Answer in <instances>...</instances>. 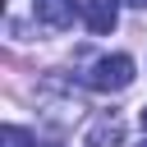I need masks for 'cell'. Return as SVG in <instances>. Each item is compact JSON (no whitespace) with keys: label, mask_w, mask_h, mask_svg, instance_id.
<instances>
[{"label":"cell","mask_w":147,"mask_h":147,"mask_svg":"<svg viewBox=\"0 0 147 147\" xmlns=\"http://www.w3.org/2000/svg\"><path fill=\"white\" fill-rule=\"evenodd\" d=\"M83 83L96 87V92H124V87L133 83V60H129V55H101V60L83 74Z\"/></svg>","instance_id":"obj_1"},{"label":"cell","mask_w":147,"mask_h":147,"mask_svg":"<svg viewBox=\"0 0 147 147\" xmlns=\"http://www.w3.org/2000/svg\"><path fill=\"white\" fill-rule=\"evenodd\" d=\"M119 5H124V0H87V5H83V18H87V28H92L96 37L115 32V23H119Z\"/></svg>","instance_id":"obj_2"},{"label":"cell","mask_w":147,"mask_h":147,"mask_svg":"<svg viewBox=\"0 0 147 147\" xmlns=\"http://www.w3.org/2000/svg\"><path fill=\"white\" fill-rule=\"evenodd\" d=\"M32 9H37V18H41L46 28H55V32H64V28L78 18V0H32Z\"/></svg>","instance_id":"obj_3"},{"label":"cell","mask_w":147,"mask_h":147,"mask_svg":"<svg viewBox=\"0 0 147 147\" xmlns=\"http://www.w3.org/2000/svg\"><path fill=\"white\" fill-rule=\"evenodd\" d=\"M119 142H124V124H119L115 115L92 119V129H87V138H83V147H119Z\"/></svg>","instance_id":"obj_4"},{"label":"cell","mask_w":147,"mask_h":147,"mask_svg":"<svg viewBox=\"0 0 147 147\" xmlns=\"http://www.w3.org/2000/svg\"><path fill=\"white\" fill-rule=\"evenodd\" d=\"M0 147H32V138H28L23 129H5V133H0Z\"/></svg>","instance_id":"obj_5"},{"label":"cell","mask_w":147,"mask_h":147,"mask_svg":"<svg viewBox=\"0 0 147 147\" xmlns=\"http://www.w3.org/2000/svg\"><path fill=\"white\" fill-rule=\"evenodd\" d=\"M124 5H133V9H147V0H124Z\"/></svg>","instance_id":"obj_6"},{"label":"cell","mask_w":147,"mask_h":147,"mask_svg":"<svg viewBox=\"0 0 147 147\" xmlns=\"http://www.w3.org/2000/svg\"><path fill=\"white\" fill-rule=\"evenodd\" d=\"M142 129H147V106H142Z\"/></svg>","instance_id":"obj_7"},{"label":"cell","mask_w":147,"mask_h":147,"mask_svg":"<svg viewBox=\"0 0 147 147\" xmlns=\"http://www.w3.org/2000/svg\"><path fill=\"white\" fill-rule=\"evenodd\" d=\"M142 147H147V142H142Z\"/></svg>","instance_id":"obj_8"}]
</instances>
